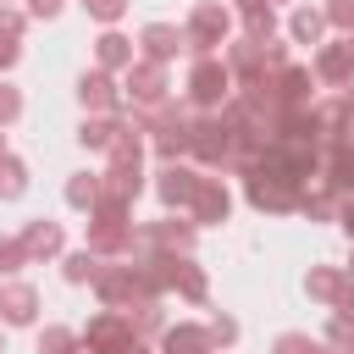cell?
<instances>
[{
  "instance_id": "bcb514c9",
  "label": "cell",
  "mask_w": 354,
  "mask_h": 354,
  "mask_svg": "<svg viewBox=\"0 0 354 354\" xmlns=\"http://www.w3.org/2000/svg\"><path fill=\"white\" fill-rule=\"evenodd\" d=\"M72 6H83V0H72Z\"/></svg>"
},
{
  "instance_id": "ffe728a7",
  "label": "cell",
  "mask_w": 354,
  "mask_h": 354,
  "mask_svg": "<svg viewBox=\"0 0 354 354\" xmlns=\"http://www.w3.org/2000/svg\"><path fill=\"white\" fill-rule=\"evenodd\" d=\"M122 127H127V116H83V122H77V149L111 155V144L122 138Z\"/></svg>"
},
{
  "instance_id": "8992f818",
  "label": "cell",
  "mask_w": 354,
  "mask_h": 354,
  "mask_svg": "<svg viewBox=\"0 0 354 354\" xmlns=\"http://www.w3.org/2000/svg\"><path fill=\"white\" fill-rule=\"evenodd\" d=\"M199 166H188V160H171V166H155V177H149V194L160 199V210L166 216H188V205H194V194H199Z\"/></svg>"
},
{
  "instance_id": "83f0119b",
  "label": "cell",
  "mask_w": 354,
  "mask_h": 354,
  "mask_svg": "<svg viewBox=\"0 0 354 354\" xmlns=\"http://www.w3.org/2000/svg\"><path fill=\"white\" fill-rule=\"evenodd\" d=\"M321 343L348 354L354 348V310H326V326H321Z\"/></svg>"
},
{
  "instance_id": "484cf974",
  "label": "cell",
  "mask_w": 354,
  "mask_h": 354,
  "mask_svg": "<svg viewBox=\"0 0 354 354\" xmlns=\"http://www.w3.org/2000/svg\"><path fill=\"white\" fill-rule=\"evenodd\" d=\"M61 199H66V210L88 216V210H94V199H100V171H72V177H66V188H61Z\"/></svg>"
},
{
  "instance_id": "ac0fdd59",
  "label": "cell",
  "mask_w": 354,
  "mask_h": 354,
  "mask_svg": "<svg viewBox=\"0 0 354 354\" xmlns=\"http://www.w3.org/2000/svg\"><path fill=\"white\" fill-rule=\"evenodd\" d=\"M133 61H138V44H133L122 28H100V33H94V66H100V72L122 77Z\"/></svg>"
},
{
  "instance_id": "7bdbcfd3",
  "label": "cell",
  "mask_w": 354,
  "mask_h": 354,
  "mask_svg": "<svg viewBox=\"0 0 354 354\" xmlns=\"http://www.w3.org/2000/svg\"><path fill=\"white\" fill-rule=\"evenodd\" d=\"M6 149H11V144H6V133H0V155H6Z\"/></svg>"
},
{
  "instance_id": "5b68a950",
  "label": "cell",
  "mask_w": 354,
  "mask_h": 354,
  "mask_svg": "<svg viewBox=\"0 0 354 354\" xmlns=\"http://www.w3.org/2000/svg\"><path fill=\"white\" fill-rule=\"evenodd\" d=\"M194 243H199V227L188 216H160L133 227V254H194Z\"/></svg>"
},
{
  "instance_id": "60d3db41",
  "label": "cell",
  "mask_w": 354,
  "mask_h": 354,
  "mask_svg": "<svg viewBox=\"0 0 354 354\" xmlns=\"http://www.w3.org/2000/svg\"><path fill=\"white\" fill-rule=\"evenodd\" d=\"M337 94H343V105H348V111H354V83H348V88H337Z\"/></svg>"
},
{
  "instance_id": "6da1fadb",
  "label": "cell",
  "mask_w": 354,
  "mask_h": 354,
  "mask_svg": "<svg viewBox=\"0 0 354 354\" xmlns=\"http://www.w3.org/2000/svg\"><path fill=\"white\" fill-rule=\"evenodd\" d=\"M232 28H238V17L227 11V0H194L188 17H183V44H188L194 61L199 55H221L227 39H232Z\"/></svg>"
},
{
  "instance_id": "277c9868",
  "label": "cell",
  "mask_w": 354,
  "mask_h": 354,
  "mask_svg": "<svg viewBox=\"0 0 354 354\" xmlns=\"http://www.w3.org/2000/svg\"><path fill=\"white\" fill-rule=\"evenodd\" d=\"M188 160L199 171H227L232 160V127L210 111V116H188Z\"/></svg>"
},
{
  "instance_id": "2e32d148",
  "label": "cell",
  "mask_w": 354,
  "mask_h": 354,
  "mask_svg": "<svg viewBox=\"0 0 354 354\" xmlns=\"http://www.w3.org/2000/svg\"><path fill=\"white\" fill-rule=\"evenodd\" d=\"M243 199L260 210V216H293L299 210V188H282V183H271V177H260V171H249L243 177Z\"/></svg>"
},
{
  "instance_id": "e0dca14e",
  "label": "cell",
  "mask_w": 354,
  "mask_h": 354,
  "mask_svg": "<svg viewBox=\"0 0 354 354\" xmlns=\"http://www.w3.org/2000/svg\"><path fill=\"white\" fill-rule=\"evenodd\" d=\"M282 39L288 44H326L332 33H326V17H321V6H310V0H299V6H288V17H282Z\"/></svg>"
},
{
  "instance_id": "ba28073f",
  "label": "cell",
  "mask_w": 354,
  "mask_h": 354,
  "mask_svg": "<svg viewBox=\"0 0 354 354\" xmlns=\"http://www.w3.org/2000/svg\"><path fill=\"white\" fill-rule=\"evenodd\" d=\"M122 100L133 111H149L160 100H171V66H155V61H133L122 72Z\"/></svg>"
},
{
  "instance_id": "d590c367",
  "label": "cell",
  "mask_w": 354,
  "mask_h": 354,
  "mask_svg": "<svg viewBox=\"0 0 354 354\" xmlns=\"http://www.w3.org/2000/svg\"><path fill=\"white\" fill-rule=\"evenodd\" d=\"M28 28H33V22H28L22 6H0V44H22Z\"/></svg>"
},
{
  "instance_id": "d6a6232c",
  "label": "cell",
  "mask_w": 354,
  "mask_h": 354,
  "mask_svg": "<svg viewBox=\"0 0 354 354\" xmlns=\"http://www.w3.org/2000/svg\"><path fill=\"white\" fill-rule=\"evenodd\" d=\"M22 266H28V249H22V238H17V232H0V282L22 277Z\"/></svg>"
},
{
  "instance_id": "ee69618b",
  "label": "cell",
  "mask_w": 354,
  "mask_h": 354,
  "mask_svg": "<svg viewBox=\"0 0 354 354\" xmlns=\"http://www.w3.org/2000/svg\"><path fill=\"white\" fill-rule=\"evenodd\" d=\"M0 354H6V326H0Z\"/></svg>"
},
{
  "instance_id": "9c48e42d",
  "label": "cell",
  "mask_w": 354,
  "mask_h": 354,
  "mask_svg": "<svg viewBox=\"0 0 354 354\" xmlns=\"http://www.w3.org/2000/svg\"><path fill=\"white\" fill-rule=\"evenodd\" d=\"M149 188V171H144V155H105V171H100V194L111 199H127L138 205V194Z\"/></svg>"
},
{
  "instance_id": "f546056e",
  "label": "cell",
  "mask_w": 354,
  "mask_h": 354,
  "mask_svg": "<svg viewBox=\"0 0 354 354\" xmlns=\"http://www.w3.org/2000/svg\"><path fill=\"white\" fill-rule=\"evenodd\" d=\"M271 354H337V348H326L315 332H277L271 337Z\"/></svg>"
},
{
  "instance_id": "603a6c76",
  "label": "cell",
  "mask_w": 354,
  "mask_h": 354,
  "mask_svg": "<svg viewBox=\"0 0 354 354\" xmlns=\"http://www.w3.org/2000/svg\"><path fill=\"white\" fill-rule=\"evenodd\" d=\"M171 293H177L183 304H205V299H210V271L194 266V254H183V260H177V277H171Z\"/></svg>"
},
{
  "instance_id": "836d02e7",
  "label": "cell",
  "mask_w": 354,
  "mask_h": 354,
  "mask_svg": "<svg viewBox=\"0 0 354 354\" xmlns=\"http://www.w3.org/2000/svg\"><path fill=\"white\" fill-rule=\"evenodd\" d=\"M321 17H326V33H337V39L354 33V0H321Z\"/></svg>"
},
{
  "instance_id": "9a60e30c",
  "label": "cell",
  "mask_w": 354,
  "mask_h": 354,
  "mask_svg": "<svg viewBox=\"0 0 354 354\" xmlns=\"http://www.w3.org/2000/svg\"><path fill=\"white\" fill-rule=\"evenodd\" d=\"M133 44H138V61H155V66H171V61H177V55L188 50V44H183V28H177V22H144Z\"/></svg>"
},
{
  "instance_id": "8d00e7d4",
  "label": "cell",
  "mask_w": 354,
  "mask_h": 354,
  "mask_svg": "<svg viewBox=\"0 0 354 354\" xmlns=\"http://www.w3.org/2000/svg\"><path fill=\"white\" fill-rule=\"evenodd\" d=\"M72 0H22V11H28V22H55L61 11H66Z\"/></svg>"
},
{
  "instance_id": "8fae6325",
  "label": "cell",
  "mask_w": 354,
  "mask_h": 354,
  "mask_svg": "<svg viewBox=\"0 0 354 354\" xmlns=\"http://www.w3.org/2000/svg\"><path fill=\"white\" fill-rule=\"evenodd\" d=\"M39 310H44V299H39L33 282H22V277L0 282V326H6V332H28V326H39Z\"/></svg>"
},
{
  "instance_id": "7402d4cb",
  "label": "cell",
  "mask_w": 354,
  "mask_h": 354,
  "mask_svg": "<svg viewBox=\"0 0 354 354\" xmlns=\"http://www.w3.org/2000/svg\"><path fill=\"white\" fill-rule=\"evenodd\" d=\"M155 354H216V348L205 337V321H171L160 332V348Z\"/></svg>"
},
{
  "instance_id": "e575fe53",
  "label": "cell",
  "mask_w": 354,
  "mask_h": 354,
  "mask_svg": "<svg viewBox=\"0 0 354 354\" xmlns=\"http://www.w3.org/2000/svg\"><path fill=\"white\" fill-rule=\"evenodd\" d=\"M22 111H28L22 88H17L11 77H0V133H6V127H17V122H22Z\"/></svg>"
},
{
  "instance_id": "52a82bcc",
  "label": "cell",
  "mask_w": 354,
  "mask_h": 354,
  "mask_svg": "<svg viewBox=\"0 0 354 354\" xmlns=\"http://www.w3.org/2000/svg\"><path fill=\"white\" fill-rule=\"evenodd\" d=\"M72 94H77L83 116H127V100H122V77H111V72H100V66H83Z\"/></svg>"
},
{
  "instance_id": "1f68e13d",
  "label": "cell",
  "mask_w": 354,
  "mask_h": 354,
  "mask_svg": "<svg viewBox=\"0 0 354 354\" xmlns=\"http://www.w3.org/2000/svg\"><path fill=\"white\" fill-rule=\"evenodd\" d=\"M127 6H133V0H83V17H88L94 28H122Z\"/></svg>"
},
{
  "instance_id": "5bb4252c",
  "label": "cell",
  "mask_w": 354,
  "mask_h": 354,
  "mask_svg": "<svg viewBox=\"0 0 354 354\" xmlns=\"http://www.w3.org/2000/svg\"><path fill=\"white\" fill-rule=\"evenodd\" d=\"M304 293L326 310H354V277L343 266H310L304 271Z\"/></svg>"
},
{
  "instance_id": "4316f807",
  "label": "cell",
  "mask_w": 354,
  "mask_h": 354,
  "mask_svg": "<svg viewBox=\"0 0 354 354\" xmlns=\"http://www.w3.org/2000/svg\"><path fill=\"white\" fill-rule=\"evenodd\" d=\"M33 348H39V354H77V326L44 321V326H33Z\"/></svg>"
},
{
  "instance_id": "7a4b0ae2",
  "label": "cell",
  "mask_w": 354,
  "mask_h": 354,
  "mask_svg": "<svg viewBox=\"0 0 354 354\" xmlns=\"http://www.w3.org/2000/svg\"><path fill=\"white\" fill-rule=\"evenodd\" d=\"M232 72H227V61L221 55H199L194 66H188V77H183V105L194 111V116H210V111H221L227 100H232Z\"/></svg>"
},
{
  "instance_id": "f1b7e54d",
  "label": "cell",
  "mask_w": 354,
  "mask_h": 354,
  "mask_svg": "<svg viewBox=\"0 0 354 354\" xmlns=\"http://www.w3.org/2000/svg\"><path fill=\"white\" fill-rule=\"evenodd\" d=\"M205 337H210V348H216V354H227V348H238V337H243V326H238V315H227V310H216V315L205 321Z\"/></svg>"
},
{
  "instance_id": "ab89813d",
  "label": "cell",
  "mask_w": 354,
  "mask_h": 354,
  "mask_svg": "<svg viewBox=\"0 0 354 354\" xmlns=\"http://www.w3.org/2000/svg\"><path fill=\"white\" fill-rule=\"evenodd\" d=\"M122 354H155V348H149V343H144V337H133V343H127V348H122Z\"/></svg>"
},
{
  "instance_id": "f35d334b",
  "label": "cell",
  "mask_w": 354,
  "mask_h": 354,
  "mask_svg": "<svg viewBox=\"0 0 354 354\" xmlns=\"http://www.w3.org/2000/svg\"><path fill=\"white\" fill-rule=\"evenodd\" d=\"M17 61H22V44H0V77H6Z\"/></svg>"
},
{
  "instance_id": "30bf717a",
  "label": "cell",
  "mask_w": 354,
  "mask_h": 354,
  "mask_svg": "<svg viewBox=\"0 0 354 354\" xmlns=\"http://www.w3.org/2000/svg\"><path fill=\"white\" fill-rule=\"evenodd\" d=\"M310 72H315L321 88H348V83H354V44L332 33L326 44L310 50Z\"/></svg>"
},
{
  "instance_id": "b9f144b4",
  "label": "cell",
  "mask_w": 354,
  "mask_h": 354,
  "mask_svg": "<svg viewBox=\"0 0 354 354\" xmlns=\"http://www.w3.org/2000/svg\"><path fill=\"white\" fill-rule=\"evenodd\" d=\"M271 6H299V0H271Z\"/></svg>"
},
{
  "instance_id": "3957f363",
  "label": "cell",
  "mask_w": 354,
  "mask_h": 354,
  "mask_svg": "<svg viewBox=\"0 0 354 354\" xmlns=\"http://www.w3.org/2000/svg\"><path fill=\"white\" fill-rule=\"evenodd\" d=\"M94 299H100V310H122V315H138V310L155 304V293L144 288L133 260H105L100 277H94Z\"/></svg>"
},
{
  "instance_id": "7c38bea8",
  "label": "cell",
  "mask_w": 354,
  "mask_h": 354,
  "mask_svg": "<svg viewBox=\"0 0 354 354\" xmlns=\"http://www.w3.org/2000/svg\"><path fill=\"white\" fill-rule=\"evenodd\" d=\"M188 221H194L199 232L232 221V188H227V177H199V194H194V205H188Z\"/></svg>"
},
{
  "instance_id": "d4e9b609",
  "label": "cell",
  "mask_w": 354,
  "mask_h": 354,
  "mask_svg": "<svg viewBox=\"0 0 354 354\" xmlns=\"http://www.w3.org/2000/svg\"><path fill=\"white\" fill-rule=\"evenodd\" d=\"M55 266H61V282H72V288H94V277H100V266H105V260H100V254H88V249L77 243V249H66Z\"/></svg>"
},
{
  "instance_id": "44dd1931",
  "label": "cell",
  "mask_w": 354,
  "mask_h": 354,
  "mask_svg": "<svg viewBox=\"0 0 354 354\" xmlns=\"http://www.w3.org/2000/svg\"><path fill=\"white\" fill-rule=\"evenodd\" d=\"M149 138V149H155V160L160 166H171V160H188V111L177 116V122H160L155 133H144Z\"/></svg>"
},
{
  "instance_id": "d6986e66",
  "label": "cell",
  "mask_w": 354,
  "mask_h": 354,
  "mask_svg": "<svg viewBox=\"0 0 354 354\" xmlns=\"http://www.w3.org/2000/svg\"><path fill=\"white\" fill-rule=\"evenodd\" d=\"M83 249H88V254H100V260H133V227L88 221V227H83Z\"/></svg>"
},
{
  "instance_id": "74e56055",
  "label": "cell",
  "mask_w": 354,
  "mask_h": 354,
  "mask_svg": "<svg viewBox=\"0 0 354 354\" xmlns=\"http://www.w3.org/2000/svg\"><path fill=\"white\" fill-rule=\"evenodd\" d=\"M266 6H271V0H227L232 17H254V11H266ZM271 11H277V6H271Z\"/></svg>"
},
{
  "instance_id": "cb8c5ba5",
  "label": "cell",
  "mask_w": 354,
  "mask_h": 354,
  "mask_svg": "<svg viewBox=\"0 0 354 354\" xmlns=\"http://www.w3.org/2000/svg\"><path fill=\"white\" fill-rule=\"evenodd\" d=\"M28 188H33V171H28V160H22L17 149H6V155H0V205H17Z\"/></svg>"
},
{
  "instance_id": "4dcf8cb0",
  "label": "cell",
  "mask_w": 354,
  "mask_h": 354,
  "mask_svg": "<svg viewBox=\"0 0 354 354\" xmlns=\"http://www.w3.org/2000/svg\"><path fill=\"white\" fill-rule=\"evenodd\" d=\"M238 22H243V39H249V44H266V39H277V33H282V17H277L271 6H266V11H254V17H238Z\"/></svg>"
},
{
  "instance_id": "f6af8a7d",
  "label": "cell",
  "mask_w": 354,
  "mask_h": 354,
  "mask_svg": "<svg viewBox=\"0 0 354 354\" xmlns=\"http://www.w3.org/2000/svg\"><path fill=\"white\" fill-rule=\"evenodd\" d=\"M0 6H22V0H0Z\"/></svg>"
},
{
  "instance_id": "4fadbf2b",
  "label": "cell",
  "mask_w": 354,
  "mask_h": 354,
  "mask_svg": "<svg viewBox=\"0 0 354 354\" xmlns=\"http://www.w3.org/2000/svg\"><path fill=\"white\" fill-rule=\"evenodd\" d=\"M22 249H28V266H55L61 254H66V227L61 221H50V216H33V221H22Z\"/></svg>"
}]
</instances>
